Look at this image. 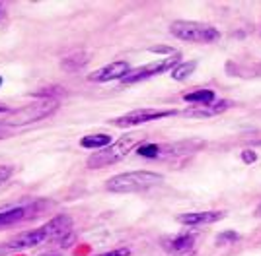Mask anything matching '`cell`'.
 Masks as SVG:
<instances>
[{"label": "cell", "mask_w": 261, "mask_h": 256, "mask_svg": "<svg viewBox=\"0 0 261 256\" xmlns=\"http://www.w3.org/2000/svg\"><path fill=\"white\" fill-rule=\"evenodd\" d=\"M142 138H146L144 132H129V134L121 136L119 140L111 142V146L99 149L98 153H94V155H90V159H88L86 165L90 167V169L109 167V165H113V163L121 161L129 151H133V149L137 148V146L142 142Z\"/></svg>", "instance_id": "cell-1"}, {"label": "cell", "mask_w": 261, "mask_h": 256, "mask_svg": "<svg viewBox=\"0 0 261 256\" xmlns=\"http://www.w3.org/2000/svg\"><path fill=\"white\" fill-rule=\"evenodd\" d=\"M164 181L162 175L152 173V171H130V173H121L111 177L106 182V188L109 192H119V194H127V192H142L152 188L156 184Z\"/></svg>", "instance_id": "cell-2"}, {"label": "cell", "mask_w": 261, "mask_h": 256, "mask_svg": "<svg viewBox=\"0 0 261 256\" xmlns=\"http://www.w3.org/2000/svg\"><path fill=\"white\" fill-rule=\"evenodd\" d=\"M59 103L55 99H43V101H37L32 105L23 107V109H16L12 111L8 117L4 118L0 124H6V126H25V124H33L41 118L53 115L57 111Z\"/></svg>", "instance_id": "cell-3"}, {"label": "cell", "mask_w": 261, "mask_h": 256, "mask_svg": "<svg viewBox=\"0 0 261 256\" xmlns=\"http://www.w3.org/2000/svg\"><path fill=\"white\" fill-rule=\"evenodd\" d=\"M170 33L181 41L191 43H213L220 37L217 27L199 21H174L170 25Z\"/></svg>", "instance_id": "cell-4"}, {"label": "cell", "mask_w": 261, "mask_h": 256, "mask_svg": "<svg viewBox=\"0 0 261 256\" xmlns=\"http://www.w3.org/2000/svg\"><path fill=\"white\" fill-rule=\"evenodd\" d=\"M177 115V111L174 109H135L127 115H121V117L113 118L111 124L113 126H137V124H144V122H150V120H158V118H166Z\"/></svg>", "instance_id": "cell-5"}, {"label": "cell", "mask_w": 261, "mask_h": 256, "mask_svg": "<svg viewBox=\"0 0 261 256\" xmlns=\"http://www.w3.org/2000/svg\"><path fill=\"white\" fill-rule=\"evenodd\" d=\"M177 60H179V54H175L172 58H166V60H162V62H158V64H152V66H144V68L130 70L129 74L123 78V82H125V84H135V82L146 80V78H150V76L162 74V72L170 70V68H175V66L179 64Z\"/></svg>", "instance_id": "cell-6"}, {"label": "cell", "mask_w": 261, "mask_h": 256, "mask_svg": "<svg viewBox=\"0 0 261 256\" xmlns=\"http://www.w3.org/2000/svg\"><path fill=\"white\" fill-rule=\"evenodd\" d=\"M130 72V64L125 60H117V62H111L103 68H99L96 72L88 74V82H111V80H123L125 76Z\"/></svg>", "instance_id": "cell-7"}, {"label": "cell", "mask_w": 261, "mask_h": 256, "mask_svg": "<svg viewBox=\"0 0 261 256\" xmlns=\"http://www.w3.org/2000/svg\"><path fill=\"white\" fill-rule=\"evenodd\" d=\"M49 241V235H47V229L45 227H39V229H33V231H28V233H22L18 237H14L12 241L6 243V246L10 250H22V248H32V246H37Z\"/></svg>", "instance_id": "cell-8"}, {"label": "cell", "mask_w": 261, "mask_h": 256, "mask_svg": "<svg viewBox=\"0 0 261 256\" xmlns=\"http://www.w3.org/2000/svg\"><path fill=\"white\" fill-rule=\"evenodd\" d=\"M43 227L47 229L49 239L61 241L63 237H66V235L70 233V229H72V219H70L68 215H57V217H53V219L47 225H43Z\"/></svg>", "instance_id": "cell-9"}, {"label": "cell", "mask_w": 261, "mask_h": 256, "mask_svg": "<svg viewBox=\"0 0 261 256\" xmlns=\"http://www.w3.org/2000/svg\"><path fill=\"white\" fill-rule=\"evenodd\" d=\"M222 212H199V213H181L177 215V221L184 225H201V223H213L222 219Z\"/></svg>", "instance_id": "cell-10"}, {"label": "cell", "mask_w": 261, "mask_h": 256, "mask_svg": "<svg viewBox=\"0 0 261 256\" xmlns=\"http://www.w3.org/2000/svg\"><path fill=\"white\" fill-rule=\"evenodd\" d=\"M193 243H195V237L193 235H177V237H172V239H166L164 245L166 248L172 252V254H185L193 248Z\"/></svg>", "instance_id": "cell-11"}, {"label": "cell", "mask_w": 261, "mask_h": 256, "mask_svg": "<svg viewBox=\"0 0 261 256\" xmlns=\"http://www.w3.org/2000/svg\"><path fill=\"white\" fill-rule=\"evenodd\" d=\"M230 107L228 101H218L215 105H203L199 107V109H189V111H185L184 115L185 117H195V118H207V117H215V115H220L222 111H226Z\"/></svg>", "instance_id": "cell-12"}, {"label": "cell", "mask_w": 261, "mask_h": 256, "mask_svg": "<svg viewBox=\"0 0 261 256\" xmlns=\"http://www.w3.org/2000/svg\"><path fill=\"white\" fill-rule=\"evenodd\" d=\"M80 146L88 149H103L111 146V136L109 134H90L80 140Z\"/></svg>", "instance_id": "cell-13"}, {"label": "cell", "mask_w": 261, "mask_h": 256, "mask_svg": "<svg viewBox=\"0 0 261 256\" xmlns=\"http://www.w3.org/2000/svg\"><path fill=\"white\" fill-rule=\"evenodd\" d=\"M184 99L189 101V103H203V105H208L211 101H215V91H213V89H197V91L187 93Z\"/></svg>", "instance_id": "cell-14"}, {"label": "cell", "mask_w": 261, "mask_h": 256, "mask_svg": "<svg viewBox=\"0 0 261 256\" xmlns=\"http://www.w3.org/2000/svg\"><path fill=\"white\" fill-rule=\"evenodd\" d=\"M28 210L25 208H10V210H4L0 212V225H10L20 221L22 217H25Z\"/></svg>", "instance_id": "cell-15"}, {"label": "cell", "mask_w": 261, "mask_h": 256, "mask_svg": "<svg viewBox=\"0 0 261 256\" xmlns=\"http://www.w3.org/2000/svg\"><path fill=\"white\" fill-rule=\"evenodd\" d=\"M195 68H197L195 60H189V62H179L174 70H172V76H174V80H185V78H189V76L195 72Z\"/></svg>", "instance_id": "cell-16"}, {"label": "cell", "mask_w": 261, "mask_h": 256, "mask_svg": "<svg viewBox=\"0 0 261 256\" xmlns=\"http://www.w3.org/2000/svg\"><path fill=\"white\" fill-rule=\"evenodd\" d=\"M137 153H139L141 157L154 159V157L162 155V148H160V146H156V144H142V146H139V148H137Z\"/></svg>", "instance_id": "cell-17"}, {"label": "cell", "mask_w": 261, "mask_h": 256, "mask_svg": "<svg viewBox=\"0 0 261 256\" xmlns=\"http://www.w3.org/2000/svg\"><path fill=\"white\" fill-rule=\"evenodd\" d=\"M12 177V167H0V186Z\"/></svg>", "instance_id": "cell-18"}, {"label": "cell", "mask_w": 261, "mask_h": 256, "mask_svg": "<svg viewBox=\"0 0 261 256\" xmlns=\"http://www.w3.org/2000/svg\"><path fill=\"white\" fill-rule=\"evenodd\" d=\"M130 250L129 248H115V250H111V252H108V254L103 256H129Z\"/></svg>", "instance_id": "cell-19"}, {"label": "cell", "mask_w": 261, "mask_h": 256, "mask_svg": "<svg viewBox=\"0 0 261 256\" xmlns=\"http://www.w3.org/2000/svg\"><path fill=\"white\" fill-rule=\"evenodd\" d=\"M242 159L246 161V163H253V161H255V153L248 149V151H244V153H242Z\"/></svg>", "instance_id": "cell-20"}, {"label": "cell", "mask_w": 261, "mask_h": 256, "mask_svg": "<svg viewBox=\"0 0 261 256\" xmlns=\"http://www.w3.org/2000/svg\"><path fill=\"white\" fill-rule=\"evenodd\" d=\"M8 111V107H0V113H6Z\"/></svg>", "instance_id": "cell-21"}, {"label": "cell", "mask_w": 261, "mask_h": 256, "mask_svg": "<svg viewBox=\"0 0 261 256\" xmlns=\"http://www.w3.org/2000/svg\"><path fill=\"white\" fill-rule=\"evenodd\" d=\"M2 136H4V132H2V130H0V138H2Z\"/></svg>", "instance_id": "cell-22"}, {"label": "cell", "mask_w": 261, "mask_h": 256, "mask_svg": "<svg viewBox=\"0 0 261 256\" xmlns=\"http://www.w3.org/2000/svg\"><path fill=\"white\" fill-rule=\"evenodd\" d=\"M41 256H57V254H41Z\"/></svg>", "instance_id": "cell-23"}, {"label": "cell", "mask_w": 261, "mask_h": 256, "mask_svg": "<svg viewBox=\"0 0 261 256\" xmlns=\"http://www.w3.org/2000/svg\"><path fill=\"white\" fill-rule=\"evenodd\" d=\"M0 85H2V78H0Z\"/></svg>", "instance_id": "cell-24"}, {"label": "cell", "mask_w": 261, "mask_h": 256, "mask_svg": "<svg viewBox=\"0 0 261 256\" xmlns=\"http://www.w3.org/2000/svg\"><path fill=\"white\" fill-rule=\"evenodd\" d=\"M257 213H259V215H261V208H259V212H257Z\"/></svg>", "instance_id": "cell-25"}]
</instances>
